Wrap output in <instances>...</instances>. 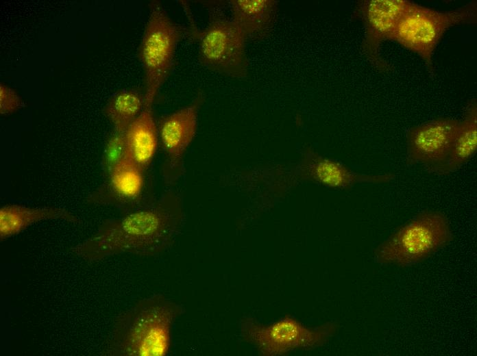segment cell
<instances>
[{
  "label": "cell",
  "mask_w": 477,
  "mask_h": 356,
  "mask_svg": "<svg viewBox=\"0 0 477 356\" xmlns=\"http://www.w3.org/2000/svg\"><path fill=\"white\" fill-rule=\"evenodd\" d=\"M232 21L247 38L260 39L271 31L278 3L274 0H231Z\"/></svg>",
  "instance_id": "cell-12"
},
{
  "label": "cell",
  "mask_w": 477,
  "mask_h": 356,
  "mask_svg": "<svg viewBox=\"0 0 477 356\" xmlns=\"http://www.w3.org/2000/svg\"><path fill=\"white\" fill-rule=\"evenodd\" d=\"M182 29L168 16L159 2H153L139 49L145 73L144 105L153 106L173 68Z\"/></svg>",
  "instance_id": "cell-5"
},
{
  "label": "cell",
  "mask_w": 477,
  "mask_h": 356,
  "mask_svg": "<svg viewBox=\"0 0 477 356\" xmlns=\"http://www.w3.org/2000/svg\"><path fill=\"white\" fill-rule=\"evenodd\" d=\"M460 120L438 117L411 127L406 136V162L439 174L457 135Z\"/></svg>",
  "instance_id": "cell-8"
},
{
  "label": "cell",
  "mask_w": 477,
  "mask_h": 356,
  "mask_svg": "<svg viewBox=\"0 0 477 356\" xmlns=\"http://www.w3.org/2000/svg\"><path fill=\"white\" fill-rule=\"evenodd\" d=\"M452 239L451 226L443 213L424 211L379 244L374 251V260L382 266H412L430 257Z\"/></svg>",
  "instance_id": "cell-3"
},
{
  "label": "cell",
  "mask_w": 477,
  "mask_h": 356,
  "mask_svg": "<svg viewBox=\"0 0 477 356\" xmlns=\"http://www.w3.org/2000/svg\"><path fill=\"white\" fill-rule=\"evenodd\" d=\"M108 170L111 190L117 203H132L140 198L144 183L143 170L126 147L121 156L108 164Z\"/></svg>",
  "instance_id": "cell-15"
},
{
  "label": "cell",
  "mask_w": 477,
  "mask_h": 356,
  "mask_svg": "<svg viewBox=\"0 0 477 356\" xmlns=\"http://www.w3.org/2000/svg\"><path fill=\"white\" fill-rule=\"evenodd\" d=\"M477 151V103L472 99L467 105L450 155L439 175L455 172L465 164Z\"/></svg>",
  "instance_id": "cell-16"
},
{
  "label": "cell",
  "mask_w": 477,
  "mask_h": 356,
  "mask_svg": "<svg viewBox=\"0 0 477 356\" xmlns=\"http://www.w3.org/2000/svg\"><path fill=\"white\" fill-rule=\"evenodd\" d=\"M247 39L232 19L216 16L199 33V62L212 71L243 79L248 73Z\"/></svg>",
  "instance_id": "cell-6"
},
{
  "label": "cell",
  "mask_w": 477,
  "mask_h": 356,
  "mask_svg": "<svg viewBox=\"0 0 477 356\" xmlns=\"http://www.w3.org/2000/svg\"><path fill=\"white\" fill-rule=\"evenodd\" d=\"M476 1L450 11H439L409 1L389 40L417 54L428 73L433 75V54L444 34L454 26L476 23Z\"/></svg>",
  "instance_id": "cell-4"
},
{
  "label": "cell",
  "mask_w": 477,
  "mask_h": 356,
  "mask_svg": "<svg viewBox=\"0 0 477 356\" xmlns=\"http://www.w3.org/2000/svg\"><path fill=\"white\" fill-rule=\"evenodd\" d=\"M184 307L160 293L143 298L117 318L106 355L165 356L175 320Z\"/></svg>",
  "instance_id": "cell-2"
},
{
  "label": "cell",
  "mask_w": 477,
  "mask_h": 356,
  "mask_svg": "<svg viewBox=\"0 0 477 356\" xmlns=\"http://www.w3.org/2000/svg\"><path fill=\"white\" fill-rule=\"evenodd\" d=\"M293 172L298 179L311 181L334 189H349L363 183H385L395 177L391 173H358L341 162L321 156L309 149L304 150Z\"/></svg>",
  "instance_id": "cell-10"
},
{
  "label": "cell",
  "mask_w": 477,
  "mask_h": 356,
  "mask_svg": "<svg viewBox=\"0 0 477 356\" xmlns=\"http://www.w3.org/2000/svg\"><path fill=\"white\" fill-rule=\"evenodd\" d=\"M50 220L75 222V216L68 210L54 207H30L6 205L0 208V238L5 240L17 235L33 224Z\"/></svg>",
  "instance_id": "cell-14"
},
{
  "label": "cell",
  "mask_w": 477,
  "mask_h": 356,
  "mask_svg": "<svg viewBox=\"0 0 477 356\" xmlns=\"http://www.w3.org/2000/svg\"><path fill=\"white\" fill-rule=\"evenodd\" d=\"M203 101L204 95L199 92L190 104L164 116L160 121L158 135L170 170L180 168L196 135L199 111Z\"/></svg>",
  "instance_id": "cell-11"
},
{
  "label": "cell",
  "mask_w": 477,
  "mask_h": 356,
  "mask_svg": "<svg viewBox=\"0 0 477 356\" xmlns=\"http://www.w3.org/2000/svg\"><path fill=\"white\" fill-rule=\"evenodd\" d=\"M23 101L19 94L11 88L1 83L0 85V113L2 115L10 114L22 106Z\"/></svg>",
  "instance_id": "cell-18"
},
{
  "label": "cell",
  "mask_w": 477,
  "mask_h": 356,
  "mask_svg": "<svg viewBox=\"0 0 477 356\" xmlns=\"http://www.w3.org/2000/svg\"><path fill=\"white\" fill-rule=\"evenodd\" d=\"M337 327L331 322L309 329L289 317L266 325L246 318L241 321V331L245 340L255 345L262 354L277 355L321 346L333 335Z\"/></svg>",
  "instance_id": "cell-7"
},
{
  "label": "cell",
  "mask_w": 477,
  "mask_h": 356,
  "mask_svg": "<svg viewBox=\"0 0 477 356\" xmlns=\"http://www.w3.org/2000/svg\"><path fill=\"white\" fill-rule=\"evenodd\" d=\"M182 218L181 201L174 195H164L155 202L103 222L75 251L88 261L125 253L158 255L174 243Z\"/></svg>",
  "instance_id": "cell-1"
},
{
  "label": "cell",
  "mask_w": 477,
  "mask_h": 356,
  "mask_svg": "<svg viewBox=\"0 0 477 356\" xmlns=\"http://www.w3.org/2000/svg\"><path fill=\"white\" fill-rule=\"evenodd\" d=\"M144 107V95L132 89L116 92L105 107V114L115 133L124 134Z\"/></svg>",
  "instance_id": "cell-17"
},
{
  "label": "cell",
  "mask_w": 477,
  "mask_h": 356,
  "mask_svg": "<svg viewBox=\"0 0 477 356\" xmlns=\"http://www.w3.org/2000/svg\"><path fill=\"white\" fill-rule=\"evenodd\" d=\"M410 1L363 0L357 3L355 14L365 26L363 49L371 64L380 71L389 70L380 55L382 43L390 40L402 13Z\"/></svg>",
  "instance_id": "cell-9"
},
{
  "label": "cell",
  "mask_w": 477,
  "mask_h": 356,
  "mask_svg": "<svg viewBox=\"0 0 477 356\" xmlns=\"http://www.w3.org/2000/svg\"><path fill=\"white\" fill-rule=\"evenodd\" d=\"M158 136L152 106L144 105L124 134L127 151L143 170L154 157Z\"/></svg>",
  "instance_id": "cell-13"
}]
</instances>
